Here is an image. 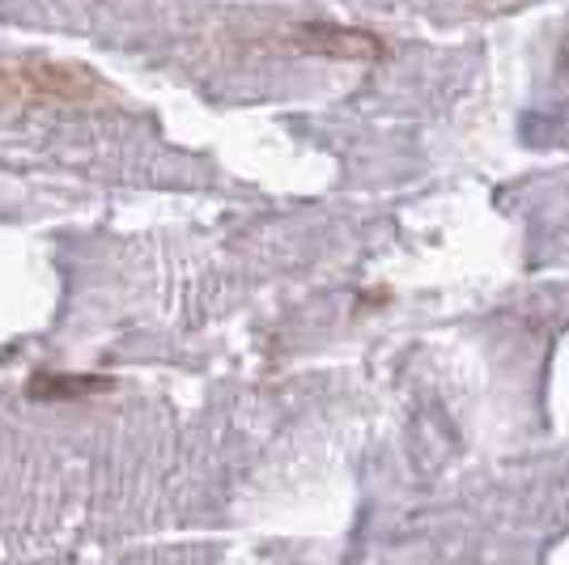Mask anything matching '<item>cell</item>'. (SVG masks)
Masks as SVG:
<instances>
[{
  "label": "cell",
  "instance_id": "obj_3",
  "mask_svg": "<svg viewBox=\"0 0 569 565\" xmlns=\"http://www.w3.org/2000/svg\"><path fill=\"white\" fill-rule=\"evenodd\" d=\"M102 387H111L102 375H34L30 378V396H39V400H77V396H94Z\"/></svg>",
  "mask_w": 569,
  "mask_h": 565
},
{
  "label": "cell",
  "instance_id": "obj_2",
  "mask_svg": "<svg viewBox=\"0 0 569 565\" xmlns=\"http://www.w3.org/2000/svg\"><path fill=\"white\" fill-rule=\"evenodd\" d=\"M284 43L298 51V56H319V60H382L387 43L370 30H357V26H332V22H307L293 26L284 34Z\"/></svg>",
  "mask_w": 569,
  "mask_h": 565
},
{
  "label": "cell",
  "instance_id": "obj_1",
  "mask_svg": "<svg viewBox=\"0 0 569 565\" xmlns=\"http://www.w3.org/2000/svg\"><path fill=\"white\" fill-rule=\"evenodd\" d=\"M107 98V81L72 60L0 56V107H86Z\"/></svg>",
  "mask_w": 569,
  "mask_h": 565
}]
</instances>
